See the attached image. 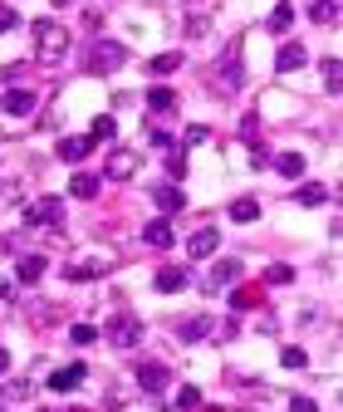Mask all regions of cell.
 Returning <instances> with one entry per match:
<instances>
[{"mask_svg": "<svg viewBox=\"0 0 343 412\" xmlns=\"http://www.w3.org/2000/svg\"><path fill=\"white\" fill-rule=\"evenodd\" d=\"M152 285H157L162 295H177V290H187V270H182V265H162Z\"/></svg>", "mask_w": 343, "mask_h": 412, "instance_id": "obj_14", "label": "cell"}, {"mask_svg": "<svg viewBox=\"0 0 343 412\" xmlns=\"http://www.w3.org/2000/svg\"><path fill=\"white\" fill-rule=\"evenodd\" d=\"M334 15H339V0H314V5H309V20H314V25H329Z\"/></svg>", "mask_w": 343, "mask_h": 412, "instance_id": "obj_25", "label": "cell"}, {"mask_svg": "<svg viewBox=\"0 0 343 412\" xmlns=\"http://www.w3.org/2000/svg\"><path fill=\"white\" fill-rule=\"evenodd\" d=\"M206 329H211V319H206V314H197V319H187V324H182V339L192 344V339H201Z\"/></svg>", "mask_w": 343, "mask_h": 412, "instance_id": "obj_28", "label": "cell"}, {"mask_svg": "<svg viewBox=\"0 0 343 412\" xmlns=\"http://www.w3.org/2000/svg\"><path fill=\"white\" fill-rule=\"evenodd\" d=\"M240 84H245V69H240V54H221V64H216V89H221V94H235V89H240Z\"/></svg>", "mask_w": 343, "mask_h": 412, "instance_id": "obj_5", "label": "cell"}, {"mask_svg": "<svg viewBox=\"0 0 343 412\" xmlns=\"http://www.w3.org/2000/svg\"><path fill=\"white\" fill-rule=\"evenodd\" d=\"M69 192H74L79 202H94V197H99V177H94V172H74Z\"/></svg>", "mask_w": 343, "mask_h": 412, "instance_id": "obj_17", "label": "cell"}, {"mask_svg": "<svg viewBox=\"0 0 343 412\" xmlns=\"http://www.w3.org/2000/svg\"><path fill=\"white\" fill-rule=\"evenodd\" d=\"M104 270H108V260H79V265L69 260V270H64V275H69V285H84V280H99Z\"/></svg>", "mask_w": 343, "mask_h": 412, "instance_id": "obj_13", "label": "cell"}, {"mask_svg": "<svg viewBox=\"0 0 343 412\" xmlns=\"http://www.w3.org/2000/svg\"><path fill=\"white\" fill-rule=\"evenodd\" d=\"M10 290H15V285H10V280H0V300H10Z\"/></svg>", "mask_w": 343, "mask_h": 412, "instance_id": "obj_39", "label": "cell"}, {"mask_svg": "<svg viewBox=\"0 0 343 412\" xmlns=\"http://www.w3.org/2000/svg\"><path fill=\"white\" fill-rule=\"evenodd\" d=\"M108 344L113 349H137V339H142V324H137V314H127V309H118L113 319H108Z\"/></svg>", "mask_w": 343, "mask_h": 412, "instance_id": "obj_2", "label": "cell"}, {"mask_svg": "<svg viewBox=\"0 0 343 412\" xmlns=\"http://www.w3.org/2000/svg\"><path fill=\"white\" fill-rule=\"evenodd\" d=\"M280 363H285V368H304V363H309V353H304V349H285V353H280Z\"/></svg>", "mask_w": 343, "mask_h": 412, "instance_id": "obj_32", "label": "cell"}, {"mask_svg": "<svg viewBox=\"0 0 343 412\" xmlns=\"http://www.w3.org/2000/svg\"><path fill=\"white\" fill-rule=\"evenodd\" d=\"M94 339H99V334H94L89 324H74V329H69V344H79V349H84V344H94Z\"/></svg>", "mask_w": 343, "mask_h": 412, "instance_id": "obj_31", "label": "cell"}, {"mask_svg": "<svg viewBox=\"0 0 343 412\" xmlns=\"http://www.w3.org/2000/svg\"><path fill=\"white\" fill-rule=\"evenodd\" d=\"M5 368H10V353H5V349H0V373H5Z\"/></svg>", "mask_w": 343, "mask_h": 412, "instance_id": "obj_40", "label": "cell"}, {"mask_svg": "<svg viewBox=\"0 0 343 412\" xmlns=\"http://www.w3.org/2000/svg\"><path fill=\"white\" fill-rule=\"evenodd\" d=\"M221 250V231H211V226H201L192 241H187V255L192 260H206V255H216Z\"/></svg>", "mask_w": 343, "mask_h": 412, "instance_id": "obj_7", "label": "cell"}, {"mask_svg": "<svg viewBox=\"0 0 343 412\" xmlns=\"http://www.w3.org/2000/svg\"><path fill=\"white\" fill-rule=\"evenodd\" d=\"M64 221V202L59 197H35L25 206V226H59Z\"/></svg>", "mask_w": 343, "mask_h": 412, "instance_id": "obj_3", "label": "cell"}, {"mask_svg": "<svg viewBox=\"0 0 343 412\" xmlns=\"http://www.w3.org/2000/svg\"><path fill=\"white\" fill-rule=\"evenodd\" d=\"M260 216V202L255 197H240V202H230V221H240V226H250Z\"/></svg>", "mask_w": 343, "mask_h": 412, "instance_id": "obj_20", "label": "cell"}, {"mask_svg": "<svg viewBox=\"0 0 343 412\" xmlns=\"http://www.w3.org/2000/svg\"><path fill=\"white\" fill-rule=\"evenodd\" d=\"M289 25H294V5H285V0H280V5H275V15H270V30H275V35H285Z\"/></svg>", "mask_w": 343, "mask_h": 412, "instance_id": "obj_24", "label": "cell"}, {"mask_svg": "<svg viewBox=\"0 0 343 412\" xmlns=\"http://www.w3.org/2000/svg\"><path fill=\"white\" fill-rule=\"evenodd\" d=\"M275 172H280V177H304V157H299V152H280V157H275Z\"/></svg>", "mask_w": 343, "mask_h": 412, "instance_id": "obj_21", "label": "cell"}, {"mask_svg": "<svg viewBox=\"0 0 343 412\" xmlns=\"http://www.w3.org/2000/svg\"><path fill=\"white\" fill-rule=\"evenodd\" d=\"M167 172H172V177H182V172H187V157H182V152H172V157H167Z\"/></svg>", "mask_w": 343, "mask_h": 412, "instance_id": "obj_35", "label": "cell"}, {"mask_svg": "<svg viewBox=\"0 0 343 412\" xmlns=\"http://www.w3.org/2000/svg\"><path fill=\"white\" fill-rule=\"evenodd\" d=\"M142 241L157 246V250H167V246H172V226H167V221H147V226H142Z\"/></svg>", "mask_w": 343, "mask_h": 412, "instance_id": "obj_18", "label": "cell"}, {"mask_svg": "<svg viewBox=\"0 0 343 412\" xmlns=\"http://www.w3.org/2000/svg\"><path fill=\"white\" fill-rule=\"evenodd\" d=\"M0 108H5L10 118H30V113H35V94H30V89H5Z\"/></svg>", "mask_w": 343, "mask_h": 412, "instance_id": "obj_10", "label": "cell"}, {"mask_svg": "<svg viewBox=\"0 0 343 412\" xmlns=\"http://www.w3.org/2000/svg\"><path fill=\"white\" fill-rule=\"evenodd\" d=\"M265 280H270V285H289V280H294V270H289V265H270V270H265Z\"/></svg>", "mask_w": 343, "mask_h": 412, "instance_id": "obj_30", "label": "cell"}, {"mask_svg": "<svg viewBox=\"0 0 343 412\" xmlns=\"http://www.w3.org/2000/svg\"><path fill=\"white\" fill-rule=\"evenodd\" d=\"M44 265H49L44 255H20V265H15V280H20V285H35V280L44 275Z\"/></svg>", "mask_w": 343, "mask_h": 412, "instance_id": "obj_15", "label": "cell"}, {"mask_svg": "<svg viewBox=\"0 0 343 412\" xmlns=\"http://www.w3.org/2000/svg\"><path fill=\"white\" fill-rule=\"evenodd\" d=\"M137 167H142V157H137L132 147H113V152H108V177H113V182H127Z\"/></svg>", "mask_w": 343, "mask_h": 412, "instance_id": "obj_6", "label": "cell"}, {"mask_svg": "<svg viewBox=\"0 0 343 412\" xmlns=\"http://www.w3.org/2000/svg\"><path fill=\"white\" fill-rule=\"evenodd\" d=\"M240 280V260H216V270L206 275V290H226Z\"/></svg>", "mask_w": 343, "mask_h": 412, "instance_id": "obj_12", "label": "cell"}, {"mask_svg": "<svg viewBox=\"0 0 343 412\" xmlns=\"http://www.w3.org/2000/svg\"><path fill=\"white\" fill-rule=\"evenodd\" d=\"M15 25H20V20H15V10H0V35H5V30H15Z\"/></svg>", "mask_w": 343, "mask_h": 412, "instance_id": "obj_38", "label": "cell"}, {"mask_svg": "<svg viewBox=\"0 0 343 412\" xmlns=\"http://www.w3.org/2000/svg\"><path fill=\"white\" fill-rule=\"evenodd\" d=\"M289 412H319V408H314V398H294V403H289Z\"/></svg>", "mask_w": 343, "mask_h": 412, "instance_id": "obj_37", "label": "cell"}, {"mask_svg": "<svg viewBox=\"0 0 343 412\" xmlns=\"http://www.w3.org/2000/svg\"><path fill=\"white\" fill-rule=\"evenodd\" d=\"M147 108H152V113H172V108H177V94H172V89H152V94H147Z\"/></svg>", "mask_w": 343, "mask_h": 412, "instance_id": "obj_23", "label": "cell"}, {"mask_svg": "<svg viewBox=\"0 0 343 412\" xmlns=\"http://www.w3.org/2000/svg\"><path fill=\"white\" fill-rule=\"evenodd\" d=\"M147 143H152V147H172V138H167L162 128H147Z\"/></svg>", "mask_w": 343, "mask_h": 412, "instance_id": "obj_34", "label": "cell"}, {"mask_svg": "<svg viewBox=\"0 0 343 412\" xmlns=\"http://www.w3.org/2000/svg\"><path fill=\"white\" fill-rule=\"evenodd\" d=\"M152 202L162 206V211H182L187 197H182V187H172V182H167V187H157V192H152Z\"/></svg>", "mask_w": 343, "mask_h": 412, "instance_id": "obj_19", "label": "cell"}, {"mask_svg": "<svg viewBox=\"0 0 343 412\" xmlns=\"http://www.w3.org/2000/svg\"><path fill=\"white\" fill-rule=\"evenodd\" d=\"M123 59H127V49H123V44L99 40V44H94V54H89V69H94V74H108V69H118V64H123Z\"/></svg>", "mask_w": 343, "mask_h": 412, "instance_id": "obj_4", "label": "cell"}, {"mask_svg": "<svg viewBox=\"0 0 343 412\" xmlns=\"http://www.w3.org/2000/svg\"><path fill=\"white\" fill-rule=\"evenodd\" d=\"M54 5H74V0H54Z\"/></svg>", "mask_w": 343, "mask_h": 412, "instance_id": "obj_41", "label": "cell"}, {"mask_svg": "<svg viewBox=\"0 0 343 412\" xmlns=\"http://www.w3.org/2000/svg\"><path fill=\"white\" fill-rule=\"evenodd\" d=\"M84 378H89V368H84V363H64V368H54V373H49V388H54V393H74Z\"/></svg>", "mask_w": 343, "mask_h": 412, "instance_id": "obj_8", "label": "cell"}, {"mask_svg": "<svg viewBox=\"0 0 343 412\" xmlns=\"http://www.w3.org/2000/svg\"><path fill=\"white\" fill-rule=\"evenodd\" d=\"M113 133H118L113 113H99V118H94V128H89V138H94V143H104V138H113Z\"/></svg>", "mask_w": 343, "mask_h": 412, "instance_id": "obj_26", "label": "cell"}, {"mask_svg": "<svg viewBox=\"0 0 343 412\" xmlns=\"http://www.w3.org/2000/svg\"><path fill=\"white\" fill-rule=\"evenodd\" d=\"M304 59H309V54H304V44H285V49H280V59H275V69H280V74H294Z\"/></svg>", "mask_w": 343, "mask_h": 412, "instance_id": "obj_16", "label": "cell"}, {"mask_svg": "<svg viewBox=\"0 0 343 412\" xmlns=\"http://www.w3.org/2000/svg\"><path fill=\"white\" fill-rule=\"evenodd\" d=\"M206 138H211V133H206L201 123H197V128H187V147H192V143H206Z\"/></svg>", "mask_w": 343, "mask_h": 412, "instance_id": "obj_36", "label": "cell"}, {"mask_svg": "<svg viewBox=\"0 0 343 412\" xmlns=\"http://www.w3.org/2000/svg\"><path fill=\"white\" fill-rule=\"evenodd\" d=\"M324 197H329V192H324L319 182H309V187H299V192H294V202H299V206H319Z\"/></svg>", "mask_w": 343, "mask_h": 412, "instance_id": "obj_27", "label": "cell"}, {"mask_svg": "<svg viewBox=\"0 0 343 412\" xmlns=\"http://www.w3.org/2000/svg\"><path fill=\"white\" fill-rule=\"evenodd\" d=\"M64 49H69V30L59 20H35V54L44 64H54V59H64Z\"/></svg>", "mask_w": 343, "mask_h": 412, "instance_id": "obj_1", "label": "cell"}, {"mask_svg": "<svg viewBox=\"0 0 343 412\" xmlns=\"http://www.w3.org/2000/svg\"><path fill=\"white\" fill-rule=\"evenodd\" d=\"M177 408H182V412L201 408V388H182V393H177Z\"/></svg>", "mask_w": 343, "mask_h": 412, "instance_id": "obj_29", "label": "cell"}, {"mask_svg": "<svg viewBox=\"0 0 343 412\" xmlns=\"http://www.w3.org/2000/svg\"><path fill=\"white\" fill-rule=\"evenodd\" d=\"M137 388L142 393H162L167 388V363H137Z\"/></svg>", "mask_w": 343, "mask_h": 412, "instance_id": "obj_9", "label": "cell"}, {"mask_svg": "<svg viewBox=\"0 0 343 412\" xmlns=\"http://www.w3.org/2000/svg\"><path fill=\"white\" fill-rule=\"evenodd\" d=\"M324 84L329 94H339V59H324Z\"/></svg>", "mask_w": 343, "mask_h": 412, "instance_id": "obj_33", "label": "cell"}, {"mask_svg": "<svg viewBox=\"0 0 343 412\" xmlns=\"http://www.w3.org/2000/svg\"><path fill=\"white\" fill-rule=\"evenodd\" d=\"M182 69V54L177 49H167V54H157L152 64H147V74H177Z\"/></svg>", "mask_w": 343, "mask_h": 412, "instance_id": "obj_22", "label": "cell"}, {"mask_svg": "<svg viewBox=\"0 0 343 412\" xmlns=\"http://www.w3.org/2000/svg\"><path fill=\"white\" fill-rule=\"evenodd\" d=\"M59 162H84L89 152H94V138H59Z\"/></svg>", "mask_w": 343, "mask_h": 412, "instance_id": "obj_11", "label": "cell"}]
</instances>
